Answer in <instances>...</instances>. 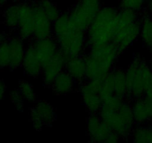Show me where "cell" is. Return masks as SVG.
Wrapping results in <instances>:
<instances>
[{
  "instance_id": "6da1fadb",
  "label": "cell",
  "mask_w": 152,
  "mask_h": 143,
  "mask_svg": "<svg viewBox=\"0 0 152 143\" xmlns=\"http://www.w3.org/2000/svg\"><path fill=\"white\" fill-rule=\"evenodd\" d=\"M98 115L121 138L132 136L135 122L132 104L128 98L113 95L104 100Z\"/></svg>"
},
{
  "instance_id": "7a4b0ae2",
  "label": "cell",
  "mask_w": 152,
  "mask_h": 143,
  "mask_svg": "<svg viewBox=\"0 0 152 143\" xmlns=\"http://www.w3.org/2000/svg\"><path fill=\"white\" fill-rule=\"evenodd\" d=\"M121 52L111 42L89 48L83 55L86 62V80H100L114 69V66Z\"/></svg>"
},
{
  "instance_id": "3957f363",
  "label": "cell",
  "mask_w": 152,
  "mask_h": 143,
  "mask_svg": "<svg viewBox=\"0 0 152 143\" xmlns=\"http://www.w3.org/2000/svg\"><path fill=\"white\" fill-rule=\"evenodd\" d=\"M118 11L116 7L111 6L101 7L86 31L87 47L102 46L112 42Z\"/></svg>"
},
{
  "instance_id": "277c9868",
  "label": "cell",
  "mask_w": 152,
  "mask_h": 143,
  "mask_svg": "<svg viewBox=\"0 0 152 143\" xmlns=\"http://www.w3.org/2000/svg\"><path fill=\"white\" fill-rule=\"evenodd\" d=\"M141 30L140 13L120 9L117 17L112 43L121 54L127 50L140 37Z\"/></svg>"
},
{
  "instance_id": "5b68a950",
  "label": "cell",
  "mask_w": 152,
  "mask_h": 143,
  "mask_svg": "<svg viewBox=\"0 0 152 143\" xmlns=\"http://www.w3.org/2000/svg\"><path fill=\"white\" fill-rule=\"evenodd\" d=\"M128 82L129 100H135L144 96L152 83V72L149 63L142 57L133 58L125 70Z\"/></svg>"
},
{
  "instance_id": "8992f818",
  "label": "cell",
  "mask_w": 152,
  "mask_h": 143,
  "mask_svg": "<svg viewBox=\"0 0 152 143\" xmlns=\"http://www.w3.org/2000/svg\"><path fill=\"white\" fill-rule=\"evenodd\" d=\"M59 50L68 58L83 56L86 44V31L74 26L57 37H54Z\"/></svg>"
},
{
  "instance_id": "52a82bcc",
  "label": "cell",
  "mask_w": 152,
  "mask_h": 143,
  "mask_svg": "<svg viewBox=\"0 0 152 143\" xmlns=\"http://www.w3.org/2000/svg\"><path fill=\"white\" fill-rule=\"evenodd\" d=\"M101 7L100 0H78L68 13L73 25L86 31Z\"/></svg>"
},
{
  "instance_id": "ba28073f",
  "label": "cell",
  "mask_w": 152,
  "mask_h": 143,
  "mask_svg": "<svg viewBox=\"0 0 152 143\" xmlns=\"http://www.w3.org/2000/svg\"><path fill=\"white\" fill-rule=\"evenodd\" d=\"M102 80V79L87 80L79 84L82 101L90 115L98 114L102 106V100L99 95Z\"/></svg>"
},
{
  "instance_id": "9c48e42d",
  "label": "cell",
  "mask_w": 152,
  "mask_h": 143,
  "mask_svg": "<svg viewBox=\"0 0 152 143\" xmlns=\"http://www.w3.org/2000/svg\"><path fill=\"white\" fill-rule=\"evenodd\" d=\"M30 119L34 129L40 131L45 126H50L56 119L53 106L47 101L42 100L34 103L30 110Z\"/></svg>"
},
{
  "instance_id": "30bf717a",
  "label": "cell",
  "mask_w": 152,
  "mask_h": 143,
  "mask_svg": "<svg viewBox=\"0 0 152 143\" xmlns=\"http://www.w3.org/2000/svg\"><path fill=\"white\" fill-rule=\"evenodd\" d=\"M18 36L23 40H31L34 31V4L32 2H19V21Z\"/></svg>"
},
{
  "instance_id": "8fae6325",
  "label": "cell",
  "mask_w": 152,
  "mask_h": 143,
  "mask_svg": "<svg viewBox=\"0 0 152 143\" xmlns=\"http://www.w3.org/2000/svg\"><path fill=\"white\" fill-rule=\"evenodd\" d=\"M87 133L93 142H107L113 130L102 120L98 114H92L88 117Z\"/></svg>"
},
{
  "instance_id": "7c38bea8",
  "label": "cell",
  "mask_w": 152,
  "mask_h": 143,
  "mask_svg": "<svg viewBox=\"0 0 152 143\" xmlns=\"http://www.w3.org/2000/svg\"><path fill=\"white\" fill-rule=\"evenodd\" d=\"M67 60L68 57L59 50L50 60L43 65L41 75L45 86L50 87L56 76L65 70Z\"/></svg>"
},
{
  "instance_id": "4fadbf2b",
  "label": "cell",
  "mask_w": 152,
  "mask_h": 143,
  "mask_svg": "<svg viewBox=\"0 0 152 143\" xmlns=\"http://www.w3.org/2000/svg\"><path fill=\"white\" fill-rule=\"evenodd\" d=\"M31 44L43 65L50 60L59 51L58 43L53 36L39 40H34Z\"/></svg>"
},
{
  "instance_id": "5bb4252c",
  "label": "cell",
  "mask_w": 152,
  "mask_h": 143,
  "mask_svg": "<svg viewBox=\"0 0 152 143\" xmlns=\"http://www.w3.org/2000/svg\"><path fill=\"white\" fill-rule=\"evenodd\" d=\"M34 4V40L46 38L53 36V22L45 14L40 7Z\"/></svg>"
},
{
  "instance_id": "9a60e30c",
  "label": "cell",
  "mask_w": 152,
  "mask_h": 143,
  "mask_svg": "<svg viewBox=\"0 0 152 143\" xmlns=\"http://www.w3.org/2000/svg\"><path fill=\"white\" fill-rule=\"evenodd\" d=\"M9 49L10 63L9 68L11 70H15L22 66L24 57L26 52L24 40L18 37H12L7 40Z\"/></svg>"
},
{
  "instance_id": "2e32d148",
  "label": "cell",
  "mask_w": 152,
  "mask_h": 143,
  "mask_svg": "<svg viewBox=\"0 0 152 143\" xmlns=\"http://www.w3.org/2000/svg\"><path fill=\"white\" fill-rule=\"evenodd\" d=\"M132 112L135 124L142 125L152 120V101L145 98L133 100Z\"/></svg>"
},
{
  "instance_id": "e0dca14e",
  "label": "cell",
  "mask_w": 152,
  "mask_h": 143,
  "mask_svg": "<svg viewBox=\"0 0 152 143\" xmlns=\"http://www.w3.org/2000/svg\"><path fill=\"white\" fill-rule=\"evenodd\" d=\"M22 67L25 74L28 77L37 78L42 74L43 64L36 54L31 44L26 48Z\"/></svg>"
},
{
  "instance_id": "ac0fdd59",
  "label": "cell",
  "mask_w": 152,
  "mask_h": 143,
  "mask_svg": "<svg viewBox=\"0 0 152 143\" xmlns=\"http://www.w3.org/2000/svg\"><path fill=\"white\" fill-rule=\"evenodd\" d=\"M65 70L78 84L86 80V62L83 56L68 58Z\"/></svg>"
},
{
  "instance_id": "d6986e66",
  "label": "cell",
  "mask_w": 152,
  "mask_h": 143,
  "mask_svg": "<svg viewBox=\"0 0 152 143\" xmlns=\"http://www.w3.org/2000/svg\"><path fill=\"white\" fill-rule=\"evenodd\" d=\"M76 81L65 70L59 73L51 84L52 91L59 95L70 93L76 86Z\"/></svg>"
},
{
  "instance_id": "ffe728a7",
  "label": "cell",
  "mask_w": 152,
  "mask_h": 143,
  "mask_svg": "<svg viewBox=\"0 0 152 143\" xmlns=\"http://www.w3.org/2000/svg\"><path fill=\"white\" fill-rule=\"evenodd\" d=\"M114 84V95L122 98H127L128 82L125 70L117 68L112 70Z\"/></svg>"
},
{
  "instance_id": "44dd1931",
  "label": "cell",
  "mask_w": 152,
  "mask_h": 143,
  "mask_svg": "<svg viewBox=\"0 0 152 143\" xmlns=\"http://www.w3.org/2000/svg\"><path fill=\"white\" fill-rule=\"evenodd\" d=\"M145 49L152 52V18L145 11L141 16V30L140 34Z\"/></svg>"
},
{
  "instance_id": "7402d4cb",
  "label": "cell",
  "mask_w": 152,
  "mask_h": 143,
  "mask_svg": "<svg viewBox=\"0 0 152 143\" xmlns=\"http://www.w3.org/2000/svg\"><path fill=\"white\" fill-rule=\"evenodd\" d=\"M4 23L10 30H17L19 21V2L7 6L3 13Z\"/></svg>"
},
{
  "instance_id": "603a6c76",
  "label": "cell",
  "mask_w": 152,
  "mask_h": 143,
  "mask_svg": "<svg viewBox=\"0 0 152 143\" xmlns=\"http://www.w3.org/2000/svg\"><path fill=\"white\" fill-rule=\"evenodd\" d=\"M73 25L68 12L62 13L53 22V36L57 37L70 29Z\"/></svg>"
},
{
  "instance_id": "cb8c5ba5",
  "label": "cell",
  "mask_w": 152,
  "mask_h": 143,
  "mask_svg": "<svg viewBox=\"0 0 152 143\" xmlns=\"http://www.w3.org/2000/svg\"><path fill=\"white\" fill-rule=\"evenodd\" d=\"M131 136L134 142L152 143V126H137Z\"/></svg>"
},
{
  "instance_id": "d4e9b609",
  "label": "cell",
  "mask_w": 152,
  "mask_h": 143,
  "mask_svg": "<svg viewBox=\"0 0 152 143\" xmlns=\"http://www.w3.org/2000/svg\"><path fill=\"white\" fill-rule=\"evenodd\" d=\"M35 2L52 22L56 20L61 14L56 4L50 0H37Z\"/></svg>"
},
{
  "instance_id": "484cf974",
  "label": "cell",
  "mask_w": 152,
  "mask_h": 143,
  "mask_svg": "<svg viewBox=\"0 0 152 143\" xmlns=\"http://www.w3.org/2000/svg\"><path fill=\"white\" fill-rule=\"evenodd\" d=\"M99 95L102 101L114 95V84L112 71L102 78Z\"/></svg>"
},
{
  "instance_id": "4316f807",
  "label": "cell",
  "mask_w": 152,
  "mask_h": 143,
  "mask_svg": "<svg viewBox=\"0 0 152 143\" xmlns=\"http://www.w3.org/2000/svg\"><path fill=\"white\" fill-rule=\"evenodd\" d=\"M148 0H120V7L123 10H129L142 13L146 7Z\"/></svg>"
},
{
  "instance_id": "83f0119b",
  "label": "cell",
  "mask_w": 152,
  "mask_h": 143,
  "mask_svg": "<svg viewBox=\"0 0 152 143\" xmlns=\"http://www.w3.org/2000/svg\"><path fill=\"white\" fill-rule=\"evenodd\" d=\"M18 89L19 90L20 93L22 94L25 101H28L29 103L36 102V99H37L36 92L34 91L33 86L29 82L25 80H21L19 83Z\"/></svg>"
},
{
  "instance_id": "f1b7e54d",
  "label": "cell",
  "mask_w": 152,
  "mask_h": 143,
  "mask_svg": "<svg viewBox=\"0 0 152 143\" xmlns=\"http://www.w3.org/2000/svg\"><path fill=\"white\" fill-rule=\"evenodd\" d=\"M10 100L19 112H23L25 108V99L18 89H13L10 92Z\"/></svg>"
},
{
  "instance_id": "f546056e",
  "label": "cell",
  "mask_w": 152,
  "mask_h": 143,
  "mask_svg": "<svg viewBox=\"0 0 152 143\" xmlns=\"http://www.w3.org/2000/svg\"><path fill=\"white\" fill-rule=\"evenodd\" d=\"M10 57H9V49L7 40L0 44V66L1 68L9 67Z\"/></svg>"
},
{
  "instance_id": "4dcf8cb0",
  "label": "cell",
  "mask_w": 152,
  "mask_h": 143,
  "mask_svg": "<svg viewBox=\"0 0 152 143\" xmlns=\"http://www.w3.org/2000/svg\"><path fill=\"white\" fill-rule=\"evenodd\" d=\"M5 91H6L5 83H4V80H0V102H1V100L4 98Z\"/></svg>"
},
{
  "instance_id": "1f68e13d",
  "label": "cell",
  "mask_w": 152,
  "mask_h": 143,
  "mask_svg": "<svg viewBox=\"0 0 152 143\" xmlns=\"http://www.w3.org/2000/svg\"><path fill=\"white\" fill-rule=\"evenodd\" d=\"M144 11L152 18V1H148V4H147L146 7H145V10Z\"/></svg>"
},
{
  "instance_id": "d6a6232c",
  "label": "cell",
  "mask_w": 152,
  "mask_h": 143,
  "mask_svg": "<svg viewBox=\"0 0 152 143\" xmlns=\"http://www.w3.org/2000/svg\"><path fill=\"white\" fill-rule=\"evenodd\" d=\"M144 97H145V98H148V99L151 100L152 101V83L151 84L148 86V89H146V91H145V94H144Z\"/></svg>"
},
{
  "instance_id": "836d02e7",
  "label": "cell",
  "mask_w": 152,
  "mask_h": 143,
  "mask_svg": "<svg viewBox=\"0 0 152 143\" xmlns=\"http://www.w3.org/2000/svg\"><path fill=\"white\" fill-rule=\"evenodd\" d=\"M13 3H19V2H32L34 0H9Z\"/></svg>"
},
{
  "instance_id": "e575fe53",
  "label": "cell",
  "mask_w": 152,
  "mask_h": 143,
  "mask_svg": "<svg viewBox=\"0 0 152 143\" xmlns=\"http://www.w3.org/2000/svg\"><path fill=\"white\" fill-rule=\"evenodd\" d=\"M6 40H7V37H6V35L3 33H0V44L2 43L3 42L5 41Z\"/></svg>"
},
{
  "instance_id": "d590c367",
  "label": "cell",
  "mask_w": 152,
  "mask_h": 143,
  "mask_svg": "<svg viewBox=\"0 0 152 143\" xmlns=\"http://www.w3.org/2000/svg\"><path fill=\"white\" fill-rule=\"evenodd\" d=\"M9 0H0V6H4Z\"/></svg>"
},
{
  "instance_id": "8d00e7d4",
  "label": "cell",
  "mask_w": 152,
  "mask_h": 143,
  "mask_svg": "<svg viewBox=\"0 0 152 143\" xmlns=\"http://www.w3.org/2000/svg\"><path fill=\"white\" fill-rule=\"evenodd\" d=\"M149 63L150 68H151V72H152V57H151V59H150V61H149V63Z\"/></svg>"
},
{
  "instance_id": "74e56055",
  "label": "cell",
  "mask_w": 152,
  "mask_h": 143,
  "mask_svg": "<svg viewBox=\"0 0 152 143\" xmlns=\"http://www.w3.org/2000/svg\"><path fill=\"white\" fill-rule=\"evenodd\" d=\"M148 1H152V0H148Z\"/></svg>"
},
{
  "instance_id": "f35d334b",
  "label": "cell",
  "mask_w": 152,
  "mask_h": 143,
  "mask_svg": "<svg viewBox=\"0 0 152 143\" xmlns=\"http://www.w3.org/2000/svg\"><path fill=\"white\" fill-rule=\"evenodd\" d=\"M0 69H1V66H0Z\"/></svg>"
}]
</instances>
